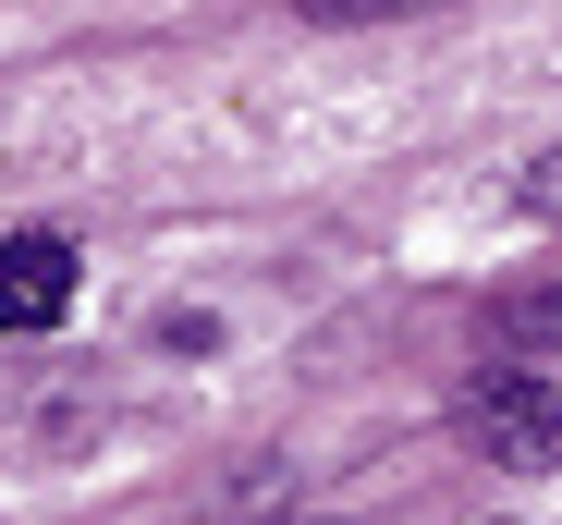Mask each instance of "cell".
I'll return each mask as SVG.
<instances>
[{"label": "cell", "instance_id": "1", "mask_svg": "<svg viewBox=\"0 0 562 525\" xmlns=\"http://www.w3.org/2000/svg\"><path fill=\"white\" fill-rule=\"evenodd\" d=\"M452 427H464V453H490V465H514V477H550V465H562V391H550L538 367H490L477 391L452 403Z\"/></svg>", "mask_w": 562, "mask_h": 525}, {"label": "cell", "instance_id": "2", "mask_svg": "<svg viewBox=\"0 0 562 525\" xmlns=\"http://www.w3.org/2000/svg\"><path fill=\"white\" fill-rule=\"evenodd\" d=\"M61 306H74V244L61 232H13L0 244V330H61Z\"/></svg>", "mask_w": 562, "mask_h": 525}, {"label": "cell", "instance_id": "3", "mask_svg": "<svg viewBox=\"0 0 562 525\" xmlns=\"http://www.w3.org/2000/svg\"><path fill=\"white\" fill-rule=\"evenodd\" d=\"M477 342H490L502 367H526V355H550V342H562V282H550V294H502V306L477 318Z\"/></svg>", "mask_w": 562, "mask_h": 525}, {"label": "cell", "instance_id": "4", "mask_svg": "<svg viewBox=\"0 0 562 525\" xmlns=\"http://www.w3.org/2000/svg\"><path fill=\"white\" fill-rule=\"evenodd\" d=\"M306 25H380V13H428V0H294Z\"/></svg>", "mask_w": 562, "mask_h": 525}, {"label": "cell", "instance_id": "5", "mask_svg": "<svg viewBox=\"0 0 562 525\" xmlns=\"http://www.w3.org/2000/svg\"><path fill=\"white\" fill-rule=\"evenodd\" d=\"M514 196H526V220H562V147H550V159L526 171V184H514Z\"/></svg>", "mask_w": 562, "mask_h": 525}]
</instances>
